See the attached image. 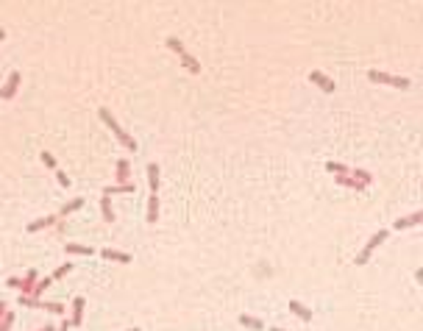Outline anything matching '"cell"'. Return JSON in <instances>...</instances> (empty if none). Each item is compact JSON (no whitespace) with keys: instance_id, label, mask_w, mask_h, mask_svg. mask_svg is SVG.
Returning a JSON list of instances; mask_svg holds the SVG:
<instances>
[{"instance_id":"1f68e13d","label":"cell","mask_w":423,"mask_h":331,"mask_svg":"<svg viewBox=\"0 0 423 331\" xmlns=\"http://www.w3.org/2000/svg\"><path fill=\"white\" fill-rule=\"evenodd\" d=\"M6 287H11V289H17V292H20V287H23V279H9V281H6Z\"/></svg>"},{"instance_id":"ac0fdd59","label":"cell","mask_w":423,"mask_h":331,"mask_svg":"<svg viewBox=\"0 0 423 331\" xmlns=\"http://www.w3.org/2000/svg\"><path fill=\"white\" fill-rule=\"evenodd\" d=\"M240 326H245L250 331H265V323L259 317H250V314H240Z\"/></svg>"},{"instance_id":"5bb4252c","label":"cell","mask_w":423,"mask_h":331,"mask_svg":"<svg viewBox=\"0 0 423 331\" xmlns=\"http://www.w3.org/2000/svg\"><path fill=\"white\" fill-rule=\"evenodd\" d=\"M117 184H131V161L128 159H120L117 161Z\"/></svg>"},{"instance_id":"d4e9b609","label":"cell","mask_w":423,"mask_h":331,"mask_svg":"<svg viewBox=\"0 0 423 331\" xmlns=\"http://www.w3.org/2000/svg\"><path fill=\"white\" fill-rule=\"evenodd\" d=\"M50 284H53V279H50V276H45V279H39V281H36V287H34V292H31V298H36V301H39V295H42V292H45L48 287H50Z\"/></svg>"},{"instance_id":"8992f818","label":"cell","mask_w":423,"mask_h":331,"mask_svg":"<svg viewBox=\"0 0 423 331\" xmlns=\"http://www.w3.org/2000/svg\"><path fill=\"white\" fill-rule=\"evenodd\" d=\"M84 309H87V301H84V295H75L73 298V317H70V323L73 326H84Z\"/></svg>"},{"instance_id":"603a6c76","label":"cell","mask_w":423,"mask_h":331,"mask_svg":"<svg viewBox=\"0 0 423 331\" xmlns=\"http://www.w3.org/2000/svg\"><path fill=\"white\" fill-rule=\"evenodd\" d=\"M348 176H354V178L359 181L362 187H371V184H373V176H371V173H368V170H359V167H356V170H351V173H348Z\"/></svg>"},{"instance_id":"6da1fadb","label":"cell","mask_w":423,"mask_h":331,"mask_svg":"<svg viewBox=\"0 0 423 331\" xmlns=\"http://www.w3.org/2000/svg\"><path fill=\"white\" fill-rule=\"evenodd\" d=\"M98 114H100V120H103L106 126H109V131H112V134L117 136V142H120L123 148H125V151L137 153V139H134V136H131L128 131H123V126L112 117V111L106 109V106H100V109H98Z\"/></svg>"},{"instance_id":"f1b7e54d","label":"cell","mask_w":423,"mask_h":331,"mask_svg":"<svg viewBox=\"0 0 423 331\" xmlns=\"http://www.w3.org/2000/svg\"><path fill=\"white\" fill-rule=\"evenodd\" d=\"M11 326H14V312H6V317L0 320V331H11Z\"/></svg>"},{"instance_id":"e575fe53","label":"cell","mask_w":423,"mask_h":331,"mask_svg":"<svg viewBox=\"0 0 423 331\" xmlns=\"http://www.w3.org/2000/svg\"><path fill=\"white\" fill-rule=\"evenodd\" d=\"M3 39H6V31H3V28H0V42H3Z\"/></svg>"},{"instance_id":"44dd1931","label":"cell","mask_w":423,"mask_h":331,"mask_svg":"<svg viewBox=\"0 0 423 331\" xmlns=\"http://www.w3.org/2000/svg\"><path fill=\"white\" fill-rule=\"evenodd\" d=\"M100 214H103V223H114V209H112V198H100Z\"/></svg>"},{"instance_id":"e0dca14e","label":"cell","mask_w":423,"mask_h":331,"mask_svg":"<svg viewBox=\"0 0 423 331\" xmlns=\"http://www.w3.org/2000/svg\"><path fill=\"white\" fill-rule=\"evenodd\" d=\"M64 251L73 254V256H92V254H95L89 245H78V242H64Z\"/></svg>"},{"instance_id":"52a82bcc","label":"cell","mask_w":423,"mask_h":331,"mask_svg":"<svg viewBox=\"0 0 423 331\" xmlns=\"http://www.w3.org/2000/svg\"><path fill=\"white\" fill-rule=\"evenodd\" d=\"M59 214H48V217H39V220L34 223H28V231L31 234H36V231H42V229H53V226H59Z\"/></svg>"},{"instance_id":"9a60e30c","label":"cell","mask_w":423,"mask_h":331,"mask_svg":"<svg viewBox=\"0 0 423 331\" xmlns=\"http://www.w3.org/2000/svg\"><path fill=\"white\" fill-rule=\"evenodd\" d=\"M100 256H103V259H109V262L131 264V254H123V251H112V248H103V251H100Z\"/></svg>"},{"instance_id":"4dcf8cb0","label":"cell","mask_w":423,"mask_h":331,"mask_svg":"<svg viewBox=\"0 0 423 331\" xmlns=\"http://www.w3.org/2000/svg\"><path fill=\"white\" fill-rule=\"evenodd\" d=\"M56 178H59L61 187H70V184H73V181H70V176H67L64 170H56Z\"/></svg>"},{"instance_id":"ffe728a7","label":"cell","mask_w":423,"mask_h":331,"mask_svg":"<svg viewBox=\"0 0 423 331\" xmlns=\"http://www.w3.org/2000/svg\"><path fill=\"white\" fill-rule=\"evenodd\" d=\"M326 173H331V176H348L351 167L343 164V161H326Z\"/></svg>"},{"instance_id":"7c38bea8","label":"cell","mask_w":423,"mask_h":331,"mask_svg":"<svg viewBox=\"0 0 423 331\" xmlns=\"http://www.w3.org/2000/svg\"><path fill=\"white\" fill-rule=\"evenodd\" d=\"M290 312H293L295 317H298V320H303V323H312V309H306V306H303L301 301H295V298L290 301Z\"/></svg>"},{"instance_id":"277c9868","label":"cell","mask_w":423,"mask_h":331,"mask_svg":"<svg viewBox=\"0 0 423 331\" xmlns=\"http://www.w3.org/2000/svg\"><path fill=\"white\" fill-rule=\"evenodd\" d=\"M20 81H23V76H20V70L9 73V78H6V84H3V89H0V101H11V98L17 95V89H20Z\"/></svg>"},{"instance_id":"4fadbf2b","label":"cell","mask_w":423,"mask_h":331,"mask_svg":"<svg viewBox=\"0 0 423 331\" xmlns=\"http://www.w3.org/2000/svg\"><path fill=\"white\" fill-rule=\"evenodd\" d=\"M145 220L150 223V226H156V220H159V195H153V192H150V198H148V212H145Z\"/></svg>"},{"instance_id":"3957f363","label":"cell","mask_w":423,"mask_h":331,"mask_svg":"<svg viewBox=\"0 0 423 331\" xmlns=\"http://www.w3.org/2000/svg\"><path fill=\"white\" fill-rule=\"evenodd\" d=\"M368 81H371V84L396 86V89H409V86H412V81H409V78H398V76H390V73H381V70H371V73H368Z\"/></svg>"},{"instance_id":"d6a6232c","label":"cell","mask_w":423,"mask_h":331,"mask_svg":"<svg viewBox=\"0 0 423 331\" xmlns=\"http://www.w3.org/2000/svg\"><path fill=\"white\" fill-rule=\"evenodd\" d=\"M6 312H9V304H6V301H0V320L6 317Z\"/></svg>"},{"instance_id":"cb8c5ba5","label":"cell","mask_w":423,"mask_h":331,"mask_svg":"<svg viewBox=\"0 0 423 331\" xmlns=\"http://www.w3.org/2000/svg\"><path fill=\"white\" fill-rule=\"evenodd\" d=\"M164 45H167V48H170L173 53H178V56H184V53H187L184 42H178V36H167V39H164Z\"/></svg>"},{"instance_id":"74e56055","label":"cell","mask_w":423,"mask_h":331,"mask_svg":"<svg viewBox=\"0 0 423 331\" xmlns=\"http://www.w3.org/2000/svg\"><path fill=\"white\" fill-rule=\"evenodd\" d=\"M128 331H142V329H128Z\"/></svg>"},{"instance_id":"5b68a950","label":"cell","mask_w":423,"mask_h":331,"mask_svg":"<svg viewBox=\"0 0 423 331\" xmlns=\"http://www.w3.org/2000/svg\"><path fill=\"white\" fill-rule=\"evenodd\" d=\"M309 81H312L315 86H320V89H323L326 95H331V92L337 89L334 81H331V78H328L326 73H320V70H312V73H309Z\"/></svg>"},{"instance_id":"ba28073f","label":"cell","mask_w":423,"mask_h":331,"mask_svg":"<svg viewBox=\"0 0 423 331\" xmlns=\"http://www.w3.org/2000/svg\"><path fill=\"white\" fill-rule=\"evenodd\" d=\"M159 184H162V170H159L156 161H150V164H148V187H150L153 195H159Z\"/></svg>"},{"instance_id":"2e32d148","label":"cell","mask_w":423,"mask_h":331,"mask_svg":"<svg viewBox=\"0 0 423 331\" xmlns=\"http://www.w3.org/2000/svg\"><path fill=\"white\" fill-rule=\"evenodd\" d=\"M334 184H340V187H348V189H356V192H365V189H368V187H362V184H359L354 176H334Z\"/></svg>"},{"instance_id":"7a4b0ae2","label":"cell","mask_w":423,"mask_h":331,"mask_svg":"<svg viewBox=\"0 0 423 331\" xmlns=\"http://www.w3.org/2000/svg\"><path fill=\"white\" fill-rule=\"evenodd\" d=\"M387 237H390V231H387V229H379V231H376V234H373V237L368 239V245H365L362 251H359V254H356V262H354L356 267H362V264L371 262L373 251H376V248H379L381 242H387Z\"/></svg>"},{"instance_id":"83f0119b","label":"cell","mask_w":423,"mask_h":331,"mask_svg":"<svg viewBox=\"0 0 423 331\" xmlns=\"http://www.w3.org/2000/svg\"><path fill=\"white\" fill-rule=\"evenodd\" d=\"M67 273H73V264H61V267H59V270H56V273H53V276H50V279L53 281H59V279H64V276H67Z\"/></svg>"},{"instance_id":"8d00e7d4","label":"cell","mask_w":423,"mask_h":331,"mask_svg":"<svg viewBox=\"0 0 423 331\" xmlns=\"http://www.w3.org/2000/svg\"><path fill=\"white\" fill-rule=\"evenodd\" d=\"M268 331H287V329H268Z\"/></svg>"},{"instance_id":"8fae6325","label":"cell","mask_w":423,"mask_h":331,"mask_svg":"<svg viewBox=\"0 0 423 331\" xmlns=\"http://www.w3.org/2000/svg\"><path fill=\"white\" fill-rule=\"evenodd\" d=\"M128 192H137V184H112V187H103V195L112 198V195H128Z\"/></svg>"},{"instance_id":"4316f807","label":"cell","mask_w":423,"mask_h":331,"mask_svg":"<svg viewBox=\"0 0 423 331\" xmlns=\"http://www.w3.org/2000/svg\"><path fill=\"white\" fill-rule=\"evenodd\" d=\"M39 304H42V301H36V298H31V295H20V306H25V309H39Z\"/></svg>"},{"instance_id":"836d02e7","label":"cell","mask_w":423,"mask_h":331,"mask_svg":"<svg viewBox=\"0 0 423 331\" xmlns=\"http://www.w3.org/2000/svg\"><path fill=\"white\" fill-rule=\"evenodd\" d=\"M70 329H73V323H70L67 317H64V320H61V326H59V331H70Z\"/></svg>"},{"instance_id":"d590c367","label":"cell","mask_w":423,"mask_h":331,"mask_svg":"<svg viewBox=\"0 0 423 331\" xmlns=\"http://www.w3.org/2000/svg\"><path fill=\"white\" fill-rule=\"evenodd\" d=\"M39 331H56V329H53V326H45V329H39Z\"/></svg>"},{"instance_id":"30bf717a","label":"cell","mask_w":423,"mask_h":331,"mask_svg":"<svg viewBox=\"0 0 423 331\" xmlns=\"http://www.w3.org/2000/svg\"><path fill=\"white\" fill-rule=\"evenodd\" d=\"M36 281H39V270H34V267H31V270L23 276V287H20V295H31V292H34V287H36Z\"/></svg>"},{"instance_id":"484cf974","label":"cell","mask_w":423,"mask_h":331,"mask_svg":"<svg viewBox=\"0 0 423 331\" xmlns=\"http://www.w3.org/2000/svg\"><path fill=\"white\" fill-rule=\"evenodd\" d=\"M39 309H48V312H53V314H64V312H67V306H64V304H56V301H42V304H39Z\"/></svg>"},{"instance_id":"d6986e66","label":"cell","mask_w":423,"mask_h":331,"mask_svg":"<svg viewBox=\"0 0 423 331\" xmlns=\"http://www.w3.org/2000/svg\"><path fill=\"white\" fill-rule=\"evenodd\" d=\"M181 64H184L187 70H190L192 76H200V61L195 59L192 53H184V56H181Z\"/></svg>"},{"instance_id":"7402d4cb","label":"cell","mask_w":423,"mask_h":331,"mask_svg":"<svg viewBox=\"0 0 423 331\" xmlns=\"http://www.w3.org/2000/svg\"><path fill=\"white\" fill-rule=\"evenodd\" d=\"M84 206V198H75V201H70V204H64L61 206V212H59V217H67V214H73V212H78Z\"/></svg>"},{"instance_id":"9c48e42d","label":"cell","mask_w":423,"mask_h":331,"mask_svg":"<svg viewBox=\"0 0 423 331\" xmlns=\"http://www.w3.org/2000/svg\"><path fill=\"white\" fill-rule=\"evenodd\" d=\"M421 223H423V212H412L409 217H398V220L393 223V229L404 231V229H412V226H421Z\"/></svg>"},{"instance_id":"f546056e","label":"cell","mask_w":423,"mask_h":331,"mask_svg":"<svg viewBox=\"0 0 423 331\" xmlns=\"http://www.w3.org/2000/svg\"><path fill=\"white\" fill-rule=\"evenodd\" d=\"M42 164H45V167H53V170H56V156L45 151V153H42Z\"/></svg>"}]
</instances>
